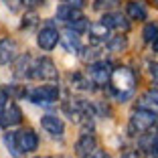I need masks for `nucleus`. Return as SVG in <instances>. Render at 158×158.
<instances>
[{
    "label": "nucleus",
    "instance_id": "29",
    "mask_svg": "<svg viewBox=\"0 0 158 158\" xmlns=\"http://www.w3.org/2000/svg\"><path fill=\"white\" fill-rule=\"evenodd\" d=\"M61 2H65V4H71V6H75V8H85L87 6V0H61Z\"/></svg>",
    "mask_w": 158,
    "mask_h": 158
},
{
    "label": "nucleus",
    "instance_id": "9",
    "mask_svg": "<svg viewBox=\"0 0 158 158\" xmlns=\"http://www.w3.org/2000/svg\"><path fill=\"white\" fill-rule=\"evenodd\" d=\"M33 67H35V57L28 55V53H24V55H19L16 59H14V77L16 79H31V75H33Z\"/></svg>",
    "mask_w": 158,
    "mask_h": 158
},
{
    "label": "nucleus",
    "instance_id": "19",
    "mask_svg": "<svg viewBox=\"0 0 158 158\" xmlns=\"http://www.w3.org/2000/svg\"><path fill=\"white\" fill-rule=\"evenodd\" d=\"M2 140H4V146H6V150H8V154L12 158H24V152L20 150L19 140H16V132H6V134L2 136Z\"/></svg>",
    "mask_w": 158,
    "mask_h": 158
},
{
    "label": "nucleus",
    "instance_id": "1",
    "mask_svg": "<svg viewBox=\"0 0 158 158\" xmlns=\"http://www.w3.org/2000/svg\"><path fill=\"white\" fill-rule=\"evenodd\" d=\"M110 89L118 102H126L134 95L136 89V73L126 65L114 67L112 77H110Z\"/></svg>",
    "mask_w": 158,
    "mask_h": 158
},
{
    "label": "nucleus",
    "instance_id": "18",
    "mask_svg": "<svg viewBox=\"0 0 158 158\" xmlns=\"http://www.w3.org/2000/svg\"><path fill=\"white\" fill-rule=\"evenodd\" d=\"M55 16H57V20H63L65 24H69L71 20H75L77 16H81V10L75 8V6H71V4H65V2H63V4L57 6Z\"/></svg>",
    "mask_w": 158,
    "mask_h": 158
},
{
    "label": "nucleus",
    "instance_id": "14",
    "mask_svg": "<svg viewBox=\"0 0 158 158\" xmlns=\"http://www.w3.org/2000/svg\"><path fill=\"white\" fill-rule=\"evenodd\" d=\"M61 43H63V47H65L67 53H81V39H79V33H75L73 28L67 27L65 31H63V35H61Z\"/></svg>",
    "mask_w": 158,
    "mask_h": 158
},
{
    "label": "nucleus",
    "instance_id": "2",
    "mask_svg": "<svg viewBox=\"0 0 158 158\" xmlns=\"http://www.w3.org/2000/svg\"><path fill=\"white\" fill-rule=\"evenodd\" d=\"M158 124V114L148 107H136L130 114V124H128V132L132 136H142L150 132L154 126Z\"/></svg>",
    "mask_w": 158,
    "mask_h": 158
},
{
    "label": "nucleus",
    "instance_id": "24",
    "mask_svg": "<svg viewBox=\"0 0 158 158\" xmlns=\"http://www.w3.org/2000/svg\"><path fill=\"white\" fill-rule=\"evenodd\" d=\"M120 4V0H95L93 2V8L99 10V12H103V10H110V8H116V6Z\"/></svg>",
    "mask_w": 158,
    "mask_h": 158
},
{
    "label": "nucleus",
    "instance_id": "26",
    "mask_svg": "<svg viewBox=\"0 0 158 158\" xmlns=\"http://www.w3.org/2000/svg\"><path fill=\"white\" fill-rule=\"evenodd\" d=\"M45 2H47V0H20V4H23L24 8H31V10H33V8H39V6H43Z\"/></svg>",
    "mask_w": 158,
    "mask_h": 158
},
{
    "label": "nucleus",
    "instance_id": "5",
    "mask_svg": "<svg viewBox=\"0 0 158 158\" xmlns=\"http://www.w3.org/2000/svg\"><path fill=\"white\" fill-rule=\"evenodd\" d=\"M112 71H114L112 63L106 61V59H99V61H95V63H89V65H87V75H89V79H91L98 87H106V85H110Z\"/></svg>",
    "mask_w": 158,
    "mask_h": 158
},
{
    "label": "nucleus",
    "instance_id": "15",
    "mask_svg": "<svg viewBox=\"0 0 158 158\" xmlns=\"http://www.w3.org/2000/svg\"><path fill=\"white\" fill-rule=\"evenodd\" d=\"M69 87L71 89H75V91H91L93 89V81L89 79V75L87 73H69Z\"/></svg>",
    "mask_w": 158,
    "mask_h": 158
},
{
    "label": "nucleus",
    "instance_id": "31",
    "mask_svg": "<svg viewBox=\"0 0 158 158\" xmlns=\"http://www.w3.org/2000/svg\"><path fill=\"white\" fill-rule=\"evenodd\" d=\"M83 158H107V154L102 152V150H95L93 154H89V156H83Z\"/></svg>",
    "mask_w": 158,
    "mask_h": 158
},
{
    "label": "nucleus",
    "instance_id": "34",
    "mask_svg": "<svg viewBox=\"0 0 158 158\" xmlns=\"http://www.w3.org/2000/svg\"><path fill=\"white\" fill-rule=\"evenodd\" d=\"M154 2H156V6H158V0H154Z\"/></svg>",
    "mask_w": 158,
    "mask_h": 158
},
{
    "label": "nucleus",
    "instance_id": "8",
    "mask_svg": "<svg viewBox=\"0 0 158 158\" xmlns=\"http://www.w3.org/2000/svg\"><path fill=\"white\" fill-rule=\"evenodd\" d=\"M102 23L106 24L110 31H118V33H122V31H130V20L126 19V14L118 12V10H107V12H103L102 16Z\"/></svg>",
    "mask_w": 158,
    "mask_h": 158
},
{
    "label": "nucleus",
    "instance_id": "17",
    "mask_svg": "<svg viewBox=\"0 0 158 158\" xmlns=\"http://www.w3.org/2000/svg\"><path fill=\"white\" fill-rule=\"evenodd\" d=\"M126 14H128L132 20H146L148 19V10H146V6L142 4L140 0H130V2L126 4Z\"/></svg>",
    "mask_w": 158,
    "mask_h": 158
},
{
    "label": "nucleus",
    "instance_id": "22",
    "mask_svg": "<svg viewBox=\"0 0 158 158\" xmlns=\"http://www.w3.org/2000/svg\"><path fill=\"white\" fill-rule=\"evenodd\" d=\"M67 27H69V28H73L75 33H79V35H81V33H87L91 24H89L87 16H83V14H81V16H77L75 20H71V23L67 24Z\"/></svg>",
    "mask_w": 158,
    "mask_h": 158
},
{
    "label": "nucleus",
    "instance_id": "27",
    "mask_svg": "<svg viewBox=\"0 0 158 158\" xmlns=\"http://www.w3.org/2000/svg\"><path fill=\"white\" fill-rule=\"evenodd\" d=\"M148 71H150V77H152V81L158 85V63H156V61L148 63Z\"/></svg>",
    "mask_w": 158,
    "mask_h": 158
},
{
    "label": "nucleus",
    "instance_id": "6",
    "mask_svg": "<svg viewBox=\"0 0 158 158\" xmlns=\"http://www.w3.org/2000/svg\"><path fill=\"white\" fill-rule=\"evenodd\" d=\"M61 43V33L57 31V27L53 23L45 24L37 35V45L41 47L43 51H53L57 45Z\"/></svg>",
    "mask_w": 158,
    "mask_h": 158
},
{
    "label": "nucleus",
    "instance_id": "3",
    "mask_svg": "<svg viewBox=\"0 0 158 158\" xmlns=\"http://www.w3.org/2000/svg\"><path fill=\"white\" fill-rule=\"evenodd\" d=\"M61 98L59 85H55L53 81H47L45 85H37V87L27 91V99L35 106H55Z\"/></svg>",
    "mask_w": 158,
    "mask_h": 158
},
{
    "label": "nucleus",
    "instance_id": "23",
    "mask_svg": "<svg viewBox=\"0 0 158 158\" xmlns=\"http://www.w3.org/2000/svg\"><path fill=\"white\" fill-rule=\"evenodd\" d=\"M142 39H144V43H150V45H152V43L158 39V24L156 23L146 24L144 31H142Z\"/></svg>",
    "mask_w": 158,
    "mask_h": 158
},
{
    "label": "nucleus",
    "instance_id": "7",
    "mask_svg": "<svg viewBox=\"0 0 158 158\" xmlns=\"http://www.w3.org/2000/svg\"><path fill=\"white\" fill-rule=\"evenodd\" d=\"M20 122H23V110L19 107V103L14 102V99H8L4 110H2V114H0V128L8 130V128L19 126Z\"/></svg>",
    "mask_w": 158,
    "mask_h": 158
},
{
    "label": "nucleus",
    "instance_id": "30",
    "mask_svg": "<svg viewBox=\"0 0 158 158\" xmlns=\"http://www.w3.org/2000/svg\"><path fill=\"white\" fill-rule=\"evenodd\" d=\"M8 93L4 91V89H0V114H2V110H4V106H6V102H8Z\"/></svg>",
    "mask_w": 158,
    "mask_h": 158
},
{
    "label": "nucleus",
    "instance_id": "4",
    "mask_svg": "<svg viewBox=\"0 0 158 158\" xmlns=\"http://www.w3.org/2000/svg\"><path fill=\"white\" fill-rule=\"evenodd\" d=\"M31 79H37V81H57L59 79V69H57V65L53 63L51 57H39V59H35Z\"/></svg>",
    "mask_w": 158,
    "mask_h": 158
},
{
    "label": "nucleus",
    "instance_id": "13",
    "mask_svg": "<svg viewBox=\"0 0 158 158\" xmlns=\"http://www.w3.org/2000/svg\"><path fill=\"white\" fill-rule=\"evenodd\" d=\"M95 150H98V140H95V136L91 132H83V134L79 136V140L75 142V154L81 158L93 154Z\"/></svg>",
    "mask_w": 158,
    "mask_h": 158
},
{
    "label": "nucleus",
    "instance_id": "33",
    "mask_svg": "<svg viewBox=\"0 0 158 158\" xmlns=\"http://www.w3.org/2000/svg\"><path fill=\"white\" fill-rule=\"evenodd\" d=\"M37 158H51V156H37Z\"/></svg>",
    "mask_w": 158,
    "mask_h": 158
},
{
    "label": "nucleus",
    "instance_id": "25",
    "mask_svg": "<svg viewBox=\"0 0 158 158\" xmlns=\"http://www.w3.org/2000/svg\"><path fill=\"white\" fill-rule=\"evenodd\" d=\"M144 99H148L150 103H154V106L158 107V87L148 89V91H146V95H144Z\"/></svg>",
    "mask_w": 158,
    "mask_h": 158
},
{
    "label": "nucleus",
    "instance_id": "12",
    "mask_svg": "<svg viewBox=\"0 0 158 158\" xmlns=\"http://www.w3.org/2000/svg\"><path fill=\"white\" fill-rule=\"evenodd\" d=\"M19 57V43L10 37L0 39V65H8Z\"/></svg>",
    "mask_w": 158,
    "mask_h": 158
},
{
    "label": "nucleus",
    "instance_id": "28",
    "mask_svg": "<svg viewBox=\"0 0 158 158\" xmlns=\"http://www.w3.org/2000/svg\"><path fill=\"white\" fill-rule=\"evenodd\" d=\"M23 20H27V23H23V28H28V27H33V24H35V23L39 20V16H37L35 12H28V14L24 16Z\"/></svg>",
    "mask_w": 158,
    "mask_h": 158
},
{
    "label": "nucleus",
    "instance_id": "32",
    "mask_svg": "<svg viewBox=\"0 0 158 158\" xmlns=\"http://www.w3.org/2000/svg\"><path fill=\"white\" fill-rule=\"evenodd\" d=\"M152 51H154V53H158V39L152 43Z\"/></svg>",
    "mask_w": 158,
    "mask_h": 158
},
{
    "label": "nucleus",
    "instance_id": "20",
    "mask_svg": "<svg viewBox=\"0 0 158 158\" xmlns=\"http://www.w3.org/2000/svg\"><path fill=\"white\" fill-rule=\"evenodd\" d=\"M79 57H81V61L83 63H95V61L103 59V53L102 49H99L98 45H91V47H85V49H81V53H79Z\"/></svg>",
    "mask_w": 158,
    "mask_h": 158
},
{
    "label": "nucleus",
    "instance_id": "10",
    "mask_svg": "<svg viewBox=\"0 0 158 158\" xmlns=\"http://www.w3.org/2000/svg\"><path fill=\"white\" fill-rule=\"evenodd\" d=\"M16 140H19V146L24 154L35 152L39 148V134L33 128H23V130L16 132Z\"/></svg>",
    "mask_w": 158,
    "mask_h": 158
},
{
    "label": "nucleus",
    "instance_id": "16",
    "mask_svg": "<svg viewBox=\"0 0 158 158\" xmlns=\"http://www.w3.org/2000/svg\"><path fill=\"white\" fill-rule=\"evenodd\" d=\"M89 39H91L93 45H99V43H107V39L112 37L110 35V28L106 27V24L99 20V23H93L91 27H89Z\"/></svg>",
    "mask_w": 158,
    "mask_h": 158
},
{
    "label": "nucleus",
    "instance_id": "21",
    "mask_svg": "<svg viewBox=\"0 0 158 158\" xmlns=\"http://www.w3.org/2000/svg\"><path fill=\"white\" fill-rule=\"evenodd\" d=\"M107 47V51H112V53H122L126 51V47H128V39L124 37V35H116V37H110L106 43Z\"/></svg>",
    "mask_w": 158,
    "mask_h": 158
},
{
    "label": "nucleus",
    "instance_id": "11",
    "mask_svg": "<svg viewBox=\"0 0 158 158\" xmlns=\"http://www.w3.org/2000/svg\"><path fill=\"white\" fill-rule=\"evenodd\" d=\"M41 128L47 132L49 136H53V138H63V134H65V124H63V120L57 116H53V114H47V116L41 118Z\"/></svg>",
    "mask_w": 158,
    "mask_h": 158
}]
</instances>
